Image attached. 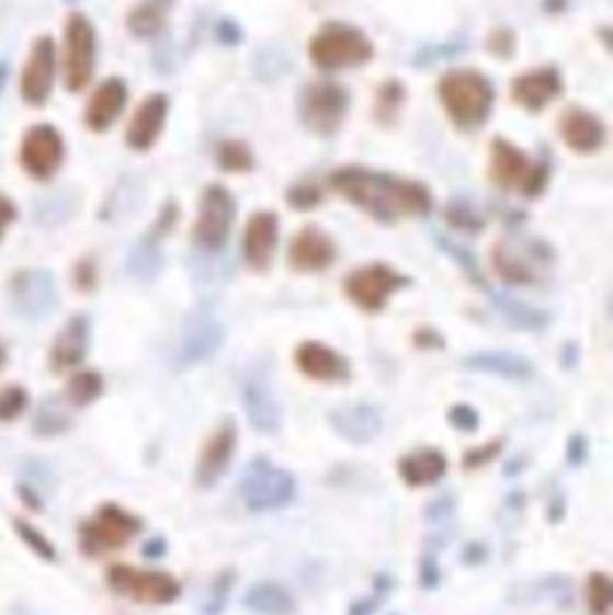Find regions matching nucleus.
Masks as SVG:
<instances>
[{"label": "nucleus", "mask_w": 613, "mask_h": 615, "mask_svg": "<svg viewBox=\"0 0 613 615\" xmlns=\"http://www.w3.org/2000/svg\"><path fill=\"white\" fill-rule=\"evenodd\" d=\"M331 184L351 204L385 224L418 218L430 209V196L423 185L359 166L337 171Z\"/></svg>", "instance_id": "f257e3e1"}, {"label": "nucleus", "mask_w": 613, "mask_h": 615, "mask_svg": "<svg viewBox=\"0 0 613 615\" xmlns=\"http://www.w3.org/2000/svg\"><path fill=\"white\" fill-rule=\"evenodd\" d=\"M58 56L66 91L70 94L87 91L98 69V33L86 13L75 11L67 16Z\"/></svg>", "instance_id": "f03ea898"}, {"label": "nucleus", "mask_w": 613, "mask_h": 615, "mask_svg": "<svg viewBox=\"0 0 613 615\" xmlns=\"http://www.w3.org/2000/svg\"><path fill=\"white\" fill-rule=\"evenodd\" d=\"M439 100L459 128H477L493 105V89L477 70H454L439 81Z\"/></svg>", "instance_id": "7ed1b4c3"}, {"label": "nucleus", "mask_w": 613, "mask_h": 615, "mask_svg": "<svg viewBox=\"0 0 613 615\" xmlns=\"http://www.w3.org/2000/svg\"><path fill=\"white\" fill-rule=\"evenodd\" d=\"M370 38L351 25H328L309 44V58L325 70H345L364 66L373 58Z\"/></svg>", "instance_id": "20e7f679"}, {"label": "nucleus", "mask_w": 613, "mask_h": 615, "mask_svg": "<svg viewBox=\"0 0 613 615\" xmlns=\"http://www.w3.org/2000/svg\"><path fill=\"white\" fill-rule=\"evenodd\" d=\"M143 531V521L117 504L101 505L80 527L81 550L90 558L126 547Z\"/></svg>", "instance_id": "39448f33"}, {"label": "nucleus", "mask_w": 613, "mask_h": 615, "mask_svg": "<svg viewBox=\"0 0 613 615\" xmlns=\"http://www.w3.org/2000/svg\"><path fill=\"white\" fill-rule=\"evenodd\" d=\"M60 78L58 44L50 35H41L33 41L19 76V91L25 105L42 109L55 92Z\"/></svg>", "instance_id": "423d86ee"}, {"label": "nucleus", "mask_w": 613, "mask_h": 615, "mask_svg": "<svg viewBox=\"0 0 613 615\" xmlns=\"http://www.w3.org/2000/svg\"><path fill=\"white\" fill-rule=\"evenodd\" d=\"M240 496L250 511L280 510L294 499L295 480L274 463L256 459L241 476Z\"/></svg>", "instance_id": "0eeeda50"}, {"label": "nucleus", "mask_w": 613, "mask_h": 615, "mask_svg": "<svg viewBox=\"0 0 613 615\" xmlns=\"http://www.w3.org/2000/svg\"><path fill=\"white\" fill-rule=\"evenodd\" d=\"M106 580L115 594L139 605H171L182 594L179 581L170 572L160 570H143L117 563L110 567Z\"/></svg>", "instance_id": "6e6552de"}, {"label": "nucleus", "mask_w": 613, "mask_h": 615, "mask_svg": "<svg viewBox=\"0 0 613 615\" xmlns=\"http://www.w3.org/2000/svg\"><path fill=\"white\" fill-rule=\"evenodd\" d=\"M66 153L64 137L56 126L38 123L27 128L21 143V164L36 181H49L60 170Z\"/></svg>", "instance_id": "1a4fd4ad"}, {"label": "nucleus", "mask_w": 613, "mask_h": 615, "mask_svg": "<svg viewBox=\"0 0 613 615\" xmlns=\"http://www.w3.org/2000/svg\"><path fill=\"white\" fill-rule=\"evenodd\" d=\"M235 210V201L229 191L219 185L205 191L200 201L198 218L193 232L196 246L207 252H218L229 238Z\"/></svg>", "instance_id": "9d476101"}, {"label": "nucleus", "mask_w": 613, "mask_h": 615, "mask_svg": "<svg viewBox=\"0 0 613 615\" xmlns=\"http://www.w3.org/2000/svg\"><path fill=\"white\" fill-rule=\"evenodd\" d=\"M489 173L495 184L504 190L520 185L525 195H536L547 179L542 166H531L524 151L504 139H497L491 146Z\"/></svg>", "instance_id": "9b49d317"}, {"label": "nucleus", "mask_w": 613, "mask_h": 615, "mask_svg": "<svg viewBox=\"0 0 613 615\" xmlns=\"http://www.w3.org/2000/svg\"><path fill=\"white\" fill-rule=\"evenodd\" d=\"M405 285L407 280L404 275H399L390 266L376 263L354 271L345 281V292L362 310L378 311Z\"/></svg>", "instance_id": "f8f14e48"}, {"label": "nucleus", "mask_w": 613, "mask_h": 615, "mask_svg": "<svg viewBox=\"0 0 613 615\" xmlns=\"http://www.w3.org/2000/svg\"><path fill=\"white\" fill-rule=\"evenodd\" d=\"M348 106H350V98L342 87L333 83H317L309 87L306 92L303 101V119L309 130L319 136H329L342 125L348 114Z\"/></svg>", "instance_id": "ddd939ff"}, {"label": "nucleus", "mask_w": 613, "mask_h": 615, "mask_svg": "<svg viewBox=\"0 0 613 615\" xmlns=\"http://www.w3.org/2000/svg\"><path fill=\"white\" fill-rule=\"evenodd\" d=\"M170 95L166 92H154L146 95L135 106L130 123L126 126L125 140L128 148L135 151H148L160 139L170 115Z\"/></svg>", "instance_id": "4468645a"}, {"label": "nucleus", "mask_w": 613, "mask_h": 615, "mask_svg": "<svg viewBox=\"0 0 613 615\" xmlns=\"http://www.w3.org/2000/svg\"><path fill=\"white\" fill-rule=\"evenodd\" d=\"M11 303L19 316L42 319L55 308V281L47 271H24L15 275L10 286Z\"/></svg>", "instance_id": "2eb2a0df"}, {"label": "nucleus", "mask_w": 613, "mask_h": 615, "mask_svg": "<svg viewBox=\"0 0 613 615\" xmlns=\"http://www.w3.org/2000/svg\"><path fill=\"white\" fill-rule=\"evenodd\" d=\"M128 100H130L128 83L121 76H109L100 86H95L94 91L89 95L83 112L87 128L95 134L109 132L126 111Z\"/></svg>", "instance_id": "dca6fc26"}, {"label": "nucleus", "mask_w": 613, "mask_h": 615, "mask_svg": "<svg viewBox=\"0 0 613 615\" xmlns=\"http://www.w3.org/2000/svg\"><path fill=\"white\" fill-rule=\"evenodd\" d=\"M236 445H238V432L232 421H225L211 435L196 465V480L200 486L211 488L219 482V479L229 470L232 457H235Z\"/></svg>", "instance_id": "f3484780"}, {"label": "nucleus", "mask_w": 613, "mask_h": 615, "mask_svg": "<svg viewBox=\"0 0 613 615\" xmlns=\"http://www.w3.org/2000/svg\"><path fill=\"white\" fill-rule=\"evenodd\" d=\"M224 326L209 311H198L185 324L180 344L179 362L182 365L198 364L209 358L224 342Z\"/></svg>", "instance_id": "a211bd4d"}, {"label": "nucleus", "mask_w": 613, "mask_h": 615, "mask_svg": "<svg viewBox=\"0 0 613 615\" xmlns=\"http://www.w3.org/2000/svg\"><path fill=\"white\" fill-rule=\"evenodd\" d=\"M280 240V221L274 213L261 210L245 227L243 254L252 271H264L272 263Z\"/></svg>", "instance_id": "6ab92c4d"}, {"label": "nucleus", "mask_w": 613, "mask_h": 615, "mask_svg": "<svg viewBox=\"0 0 613 615\" xmlns=\"http://www.w3.org/2000/svg\"><path fill=\"white\" fill-rule=\"evenodd\" d=\"M329 423L344 440L364 445L379 434L384 426V418L379 410L370 403H354L333 410L329 414Z\"/></svg>", "instance_id": "aec40b11"}, {"label": "nucleus", "mask_w": 613, "mask_h": 615, "mask_svg": "<svg viewBox=\"0 0 613 615\" xmlns=\"http://www.w3.org/2000/svg\"><path fill=\"white\" fill-rule=\"evenodd\" d=\"M299 369L317 381H340L350 376V365L328 345L305 342L295 353Z\"/></svg>", "instance_id": "412c9836"}, {"label": "nucleus", "mask_w": 613, "mask_h": 615, "mask_svg": "<svg viewBox=\"0 0 613 615\" xmlns=\"http://www.w3.org/2000/svg\"><path fill=\"white\" fill-rule=\"evenodd\" d=\"M177 0H139L125 16L126 31L135 41L150 42L159 38L168 27Z\"/></svg>", "instance_id": "4be33fe9"}, {"label": "nucleus", "mask_w": 613, "mask_h": 615, "mask_svg": "<svg viewBox=\"0 0 613 615\" xmlns=\"http://www.w3.org/2000/svg\"><path fill=\"white\" fill-rule=\"evenodd\" d=\"M561 137L570 150L578 153H592L604 143V126L595 115L583 109H570L561 117Z\"/></svg>", "instance_id": "5701e85b"}, {"label": "nucleus", "mask_w": 613, "mask_h": 615, "mask_svg": "<svg viewBox=\"0 0 613 615\" xmlns=\"http://www.w3.org/2000/svg\"><path fill=\"white\" fill-rule=\"evenodd\" d=\"M334 258V247L325 232L315 227L300 230L294 243L290 247V263L294 269L303 272L322 271L331 265Z\"/></svg>", "instance_id": "b1692460"}, {"label": "nucleus", "mask_w": 613, "mask_h": 615, "mask_svg": "<svg viewBox=\"0 0 613 615\" xmlns=\"http://www.w3.org/2000/svg\"><path fill=\"white\" fill-rule=\"evenodd\" d=\"M561 80L554 69H538L520 76L514 81L513 95L520 105L531 112H538L558 98Z\"/></svg>", "instance_id": "393cba45"}, {"label": "nucleus", "mask_w": 613, "mask_h": 615, "mask_svg": "<svg viewBox=\"0 0 613 615\" xmlns=\"http://www.w3.org/2000/svg\"><path fill=\"white\" fill-rule=\"evenodd\" d=\"M89 348V324L83 317L70 319L56 335L50 348V365L55 371L72 369L86 358Z\"/></svg>", "instance_id": "a878e982"}, {"label": "nucleus", "mask_w": 613, "mask_h": 615, "mask_svg": "<svg viewBox=\"0 0 613 615\" xmlns=\"http://www.w3.org/2000/svg\"><path fill=\"white\" fill-rule=\"evenodd\" d=\"M245 412L250 425L261 432H274L281 425V409L272 390L261 378H250L243 390Z\"/></svg>", "instance_id": "bb28decb"}, {"label": "nucleus", "mask_w": 613, "mask_h": 615, "mask_svg": "<svg viewBox=\"0 0 613 615\" xmlns=\"http://www.w3.org/2000/svg\"><path fill=\"white\" fill-rule=\"evenodd\" d=\"M464 364L469 369L500 376L508 380H524L533 371L527 358L516 355L513 351H480V353L468 356Z\"/></svg>", "instance_id": "cd10ccee"}, {"label": "nucleus", "mask_w": 613, "mask_h": 615, "mask_svg": "<svg viewBox=\"0 0 613 615\" xmlns=\"http://www.w3.org/2000/svg\"><path fill=\"white\" fill-rule=\"evenodd\" d=\"M247 611L256 615H294L295 600L285 586L263 581L250 586L243 597Z\"/></svg>", "instance_id": "c85d7f7f"}, {"label": "nucleus", "mask_w": 613, "mask_h": 615, "mask_svg": "<svg viewBox=\"0 0 613 615\" xmlns=\"http://www.w3.org/2000/svg\"><path fill=\"white\" fill-rule=\"evenodd\" d=\"M446 471V459L438 451H419L399 463V474L409 486H429L438 482Z\"/></svg>", "instance_id": "c756f323"}, {"label": "nucleus", "mask_w": 613, "mask_h": 615, "mask_svg": "<svg viewBox=\"0 0 613 615\" xmlns=\"http://www.w3.org/2000/svg\"><path fill=\"white\" fill-rule=\"evenodd\" d=\"M497 306L504 314L506 319L509 320V324L519 328V330L534 331L547 324V314L545 311L536 310L533 306L524 305L519 300L499 297Z\"/></svg>", "instance_id": "7c9ffc66"}, {"label": "nucleus", "mask_w": 613, "mask_h": 615, "mask_svg": "<svg viewBox=\"0 0 613 615\" xmlns=\"http://www.w3.org/2000/svg\"><path fill=\"white\" fill-rule=\"evenodd\" d=\"M66 395L72 406H90L103 395V378L94 371H81L70 378Z\"/></svg>", "instance_id": "2f4dec72"}, {"label": "nucleus", "mask_w": 613, "mask_h": 615, "mask_svg": "<svg viewBox=\"0 0 613 615\" xmlns=\"http://www.w3.org/2000/svg\"><path fill=\"white\" fill-rule=\"evenodd\" d=\"M13 525H15L19 538H21L25 546H27V549L33 550L41 560L49 561V563H55V561L58 560V550H56L55 544H53L41 529H36L35 525L22 521V519L13 522Z\"/></svg>", "instance_id": "473e14b6"}, {"label": "nucleus", "mask_w": 613, "mask_h": 615, "mask_svg": "<svg viewBox=\"0 0 613 615\" xmlns=\"http://www.w3.org/2000/svg\"><path fill=\"white\" fill-rule=\"evenodd\" d=\"M218 164L222 170L241 173L252 168L250 150L240 140H227L218 148Z\"/></svg>", "instance_id": "72a5a7b5"}, {"label": "nucleus", "mask_w": 613, "mask_h": 615, "mask_svg": "<svg viewBox=\"0 0 613 615\" xmlns=\"http://www.w3.org/2000/svg\"><path fill=\"white\" fill-rule=\"evenodd\" d=\"M587 595H589V605L593 614H606L612 606V583H610L609 576H604L603 572L590 576Z\"/></svg>", "instance_id": "f704fd0d"}, {"label": "nucleus", "mask_w": 613, "mask_h": 615, "mask_svg": "<svg viewBox=\"0 0 613 615\" xmlns=\"http://www.w3.org/2000/svg\"><path fill=\"white\" fill-rule=\"evenodd\" d=\"M27 407V392L22 387L0 389V421L8 423L19 418Z\"/></svg>", "instance_id": "c9c22d12"}, {"label": "nucleus", "mask_w": 613, "mask_h": 615, "mask_svg": "<svg viewBox=\"0 0 613 615\" xmlns=\"http://www.w3.org/2000/svg\"><path fill=\"white\" fill-rule=\"evenodd\" d=\"M232 583H235V576L230 574V572H224V574L218 576V578H216L215 585L211 589L209 601L205 603L202 614H222L225 605H227V600H229V592Z\"/></svg>", "instance_id": "e433bc0d"}, {"label": "nucleus", "mask_w": 613, "mask_h": 615, "mask_svg": "<svg viewBox=\"0 0 613 615\" xmlns=\"http://www.w3.org/2000/svg\"><path fill=\"white\" fill-rule=\"evenodd\" d=\"M449 421L459 431L474 432L479 426V414L468 406H455L450 409Z\"/></svg>", "instance_id": "4c0bfd02"}, {"label": "nucleus", "mask_w": 613, "mask_h": 615, "mask_svg": "<svg viewBox=\"0 0 613 615\" xmlns=\"http://www.w3.org/2000/svg\"><path fill=\"white\" fill-rule=\"evenodd\" d=\"M241 38H243V35H241L240 25L236 24L235 21L222 19V21L216 24V41H218L222 46H238Z\"/></svg>", "instance_id": "58836bf2"}, {"label": "nucleus", "mask_w": 613, "mask_h": 615, "mask_svg": "<svg viewBox=\"0 0 613 615\" xmlns=\"http://www.w3.org/2000/svg\"><path fill=\"white\" fill-rule=\"evenodd\" d=\"M290 202L299 209H309V207L319 204V193L311 187H299V190L290 193Z\"/></svg>", "instance_id": "ea45409f"}, {"label": "nucleus", "mask_w": 613, "mask_h": 615, "mask_svg": "<svg viewBox=\"0 0 613 615\" xmlns=\"http://www.w3.org/2000/svg\"><path fill=\"white\" fill-rule=\"evenodd\" d=\"M16 220V207L8 196L0 193V238L4 236L5 229Z\"/></svg>", "instance_id": "a19ab883"}, {"label": "nucleus", "mask_w": 613, "mask_h": 615, "mask_svg": "<svg viewBox=\"0 0 613 615\" xmlns=\"http://www.w3.org/2000/svg\"><path fill=\"white\" fill-rule=\"evenodd\" d=\"M587 457V441L581 435H572L567 446V459L572 465H581Z\"/></svg>", "instance_id": "79ce46f5"}, {"label": "nucleus", "mask_w": 613, "mask_h": 615, "mask_svg": "<svg viewBox=\"0 0 613 615\" xmlns=\"http://www.w3.org/2000/svg\"><path fill=\"white\" fill-rule=\"evenodd\" d=\"M168 550V544H166L164 538H151V540L146 542L145 547H143V556L150 558V560H159L166 555Z\"/></svg>", "instance_id": "37998d69"}, {"label": "nucleus", "mask_w": 613, "mask_h": 615, "mask_svg": "<svg viewBox=\"0 0 613 615\" xmlns=\"http://www.w3.org/2000/svg\"><path fill=\"white\" fill-rule=\"evenodd\" d=\"M10 61L0 58V95L4 94L5 86H8V81H10Z\"/></svg>", "instance_id": "c03bdc74"}, {"label": "nucleus", "mask_w": 613, "mask_h": 615, "mask_svg": "<svg viewBox=\"0 0 613 615\" xmlns=\"http://www.w3.org/2000/svg\"><path fill=\"white\" fill-rule=\"evenodd\" d=\"M139 251H143V252H140V254H143V255L146 254L145 249H139ZM148 252H150V251H148ZM146 261H148V263H151V265L157 266V260H155L154 254L148 255V260H146ZM143 263H145V260L139 261V263H137V261H135L134 269H137V266H143Z\"/></svg>", "instance_id": "a18cd8bd"}, {"label": "nucleus", "mask_w": 613, "mask_h": 615, "mask_svg": "<svg viewBox=\"0 0 613 615\" xmlns=\"http://www.w3.org/2000/svg\"><path fill=\"white\" fill-rule=\"evenodd\" d=\"M4 361H5L4 350H2V348H0V367H2V365H4Z\"/></svg>", "instance_id": "49530a36"}, {"label": "nucleus", "mask_w": 613, "mask_h": 615, "mask_svg": "<svg viewBox=\"0 0 613 615\" xmlns=\"http://www.w3.org/2000/svg\"><path fill=\"white\" fill-rule=\"evenodd\" d=\"M64 2H66V4H72V2H76V0H64Z\"/></svg>", "instance_id": "de8ad7c7"}]
</instances>
